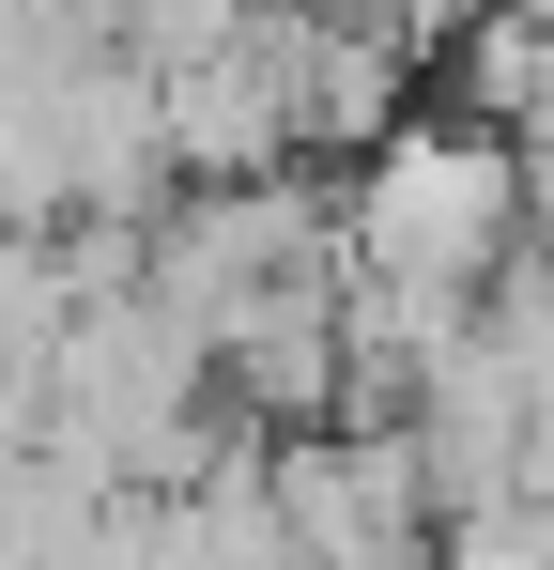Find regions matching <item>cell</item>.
Returning a JSON list of instances; mask_svg holds the SVG:
<instances>
[{
	"mask_svg": "<svg viewBox=\"0 0 554 570\" xmlns=\"http://www.w3.org/2000/svg\"><path fill=\"white\" fill-rule=\"evenodd\" d=\"M524 200H540V170L493 124L416 108L400 139H369L339 170V278H400V293H462L477 308L524 263Z\"/></svg>",
	"mask_w": 554,
	"mask_h": 570,
	"instance_id": "obj_1",
	"label": "cell"
},
{
	"mask_svg": "<svg viewBox=\"0 0 554 570\" xmlns=\"http://www.w3.org/2000/svg\"><path fill=\"white\" fill-rule=\"evenodd\" d=\"M263 493H277V540L293 570H432V478H416V432H277L263 448Z\"/></svg>",
	"mask_w": 554,
	"mask_h": 570,
	"instance_id": "obj_2",
	"label": "cell"
},
{
	"mask_svg": "<svg viewBox=\"0 0 554 570\" xmlns=\"http://www.w3.org/2000/svg\"><path fill=\"white\" fill-rule=\"evenodd\" d=\"M200 355H216V401H231V416H263V432H339V263L216 308Z\"/></svg>",
	"mask_w": 554,
	"mask_h": 570,
	"instance_id": "obj_3",
	"label": "cell"
},
{
	"mask_svg": "<svg viewBox=\"0 0 554 570\" xmlns=\"http://www.w3.org/2000/svg\"><path fill=\"white\" fill-rule=\"evenodd\" d=\"M155 155H170V186H263V170H293L247 31L200 47V62H155Z\"/></svg>",
	"mask_w": 554,
	"mask_h": 570,
	"instance_id": "obj_4",
	"label": "cell"
},
{
	"mask_svg": "<svg viewBox=\"0 0 554 570\" xmlns=\"http://www.w3.org/2000/svg\"><path fill=\"white\" fill-rule=\"evenodd\" d=\"M263 0H92V31L123 47V62H200V47H231Z\"/></svg>",
	"mask_w": 554,
	"mask_h": 570,
	"instance_id": "obj_5",
	"label": "cell"
},
{
	"mask_svg": "<svg viewBox=\"0 0 554 570\" xmlns=\"http://www.w3.org/2000/svg\"><path fill=\"white\" fill-rule=\"evenodd\" d=\"M432 570H554V540H540V509H493V524H447Z\"/></svg>",
	"mask_w": 554,
	"mask_h": 570,
	"instance_id": "obj_6",
	"label": "cell"
}]
</instances>
